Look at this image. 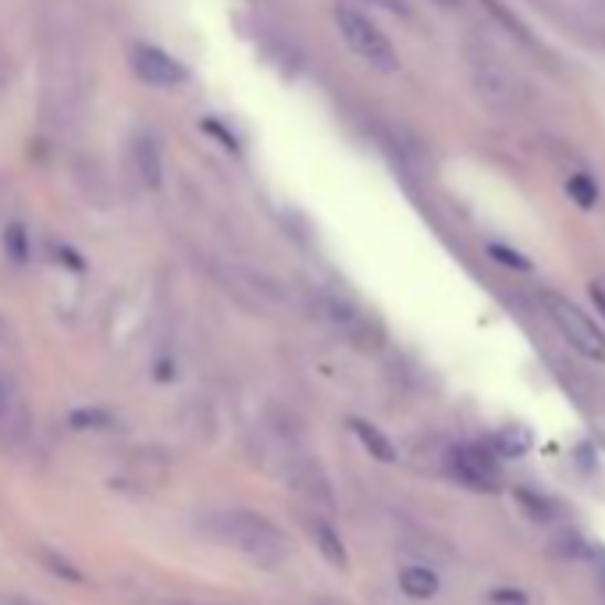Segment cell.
Segmentation results:
<instances>
[{"instance_id":"obj_23","label":"cell","mask_w":605,"mask_h":605,"mask_svg":"<svg viewBox=\"0 0 605 605\" xmlns=\"http://www.w3.org/2000/svg\"><path fill=\"white\" fill-rule=\"evenodd\" d=\"M0 406H4V381H0Z\"/></svg>"},{"instance_id":"obj_19","label":"cell","mask_w":605,"mask_h":605,"mask_svg":"<svg viewBox=\"0 0 605 605\" xmlns=\"http://www.w3.org/2000/svg\"><path fill=\"white\" fill-rule=\"evenodd\" d=\"M491 598H496V602H506V605H528V598H523L520 592H496Z\"/></svg>"},{"instance_id":"obj_11","label":"cell","mask_w":605,"mask_h":605,"mask_svg":"<svg viewBox=\"0 0 605 605\" xmlns=\"http://www.w3.org/2000/svg\"><path fill=\"white\" fill-rule=\"evenodd\" d=\"M400 587L410 598H435L438 595V573L427 566H406L400 573Z\"/></svg>"},{"instance_id":"obj_8","label":"cell","mask_w":605,"mask_h":605,"mask_svg":"<svg viewBox=\"0 0 605 605\" xmlns=\"http://www.w3.org/2000/svg\"><path fill=\"white\" fill-rule=\"evenodd\" d=\"M349 427H353V435L360 438V445L378 459V464H395V445L389 442V435L381 432V427H374L371 421H360V417L349 421Z\"/></svg>"},{"instance_id":"obj_10","label":"cell","mask_w":605,"mask_h":605,"mask_svg":"<svg viewBox=\"0 0 605 605\" xmlns=\"http://www.w3.org/2000/svg\"><path fill=\"white\" fill-rule=\"evenodd\" d=\"M310 538H314V545L321 549V555L331 563V566H346V545L339 541V534H336V528H331L328 520H310Z\"/></svg>"},{"instance_id":"obj_4","label":"cell","mask_w":605,"mask_h":605,"mask_svg":"<svg viewBox=\"0 0 605 605\" xmlns=\"http://www.w3.org/2000/svg\"><path fill=\"white\" fill-rule=\"evenodd\" d=\"M470 83L477 89V97L496 110H509L520 97L517 78L509 75L491 54H470Z\"/></svg>"},{"instance_id":"obj_14","label":"cell","mask_w":605,"mask_h":605,"mask_svg":"<svg viewBox=\"0 0 605 605\" xmlns=\"http://www.w3.org/2000/svg\"><path fill=\"white\" fill-rule=\"evenodd\" d=\"M499 449H502V456H523L531 449V435L520 432V427H509V432L499 435Z\"/></svg>"},{"instance_id":"obj_3","label":"cell","mask_w":605,"mask_h":605,"mask_svg":"<svg viewBox=\"0 0 605 605\" xmlns=\"http://www.w3.org/2000/svg\"><path fill=\"white\" fill-rule=\"evenodd\" d=\"M545 307L552 314L555 328L563 331L566 342L577 349L581 357L605 363V331L595 325V317H587L577 302H570L566 296H545Z\"/></svg>"},{"instance_id":"obj_7","label":"cell","mask_w":605,"mask_h":605,"mask_svg":"<svg viewBox=\"0 0 605 605\" xmlns=\"http://www.w3.org/2000/svg\"><path fill=\"white\" fill-rule=\"evenodd\" d=\"M132 161H136V174H139L142 185H147V189H161V182H164V164H161V150H157L153 139H147V136L136 139Z\"/></svg>"},{"instance_id":"obj_13","label":"cell","mask_w":605,"mask_h":605,"mask_svg":"<svg viewBox=\"0 0 605 605\" xmlns=\"http://www.w3.org/2000/svg\"><path fill=\"white\" fill-rule=\"evenodd\" d=\"M566 193L581 206H595V200H598V189H595L592 179H587V174H573V179L566 182Z\"/></svg>"},{"instance_id":"obj_1","label":"cell","mask_w":605,"mask_h":605,"mask_svg":"<svg viewBox=\"0 0 605 605\" xmlns=\"http://www.w3.org/2000/svg\"><path fill=\"white\" fill-rule=\"evenodd\" d=\"M336 22H339L342 40L349 43V51H353L360 61H368V65L378 68V72H395V68H400L395 46H392L389 36L378 29V22L368 19V14H363L360 8H353V4H339V8H336Z\"/></svg>"},{"instance_id":"obj_6","label":"cell","mask_w":605,"mask_h":605,"mask_svg":"<svg viewBox=\"0 0 605 605\" xmlns=\"http://www.w3.org/2000/svg\"><path fill=\"white\" fill-rule=\"evenodd\" d=\"M449 470L456 481H464L477 491L496 488V464H491V456L485 449H477V445H459V449H453Z\"/></svg>"},{"instance_id":"obj_2","label":"cell","mask_w":605,"mask_h":605,"mask_svg":"<svg viewBox=\"0 0 605 605\" xmlns=\"http://www.w3.org/2000/svg\"><path fill=\"white\" fill-rule=\"evenodd\" d=\"M229 534L235 538V545L243 549L253 563L278 566L285 560V538H282V531L267 517H261V513L235 509V513H229Z\"/></svg>"},{"instance_id":"obj_22","label":"cell","mask_w":605,"mask_h":605,"mask_svg":"<svg viewBox=\"0 0 605 605\" xmlns=\"http://www.w3.org/2000/svg\"><path fill=\"white\" fill-rule=\"evenodd\" d=\"M438 4H442V8H456V4H459V0H438Z\"/></svg>"},{"instance_id":"obj_20","label":"cell","mask_w":605,"mask_h":605,"mask_svg":"<svg viewBox=\"0 0 605 605\" xmlns=\"http://www.w3.org/2000/svg\"><path fill=\"white\" fill-rule=\"evenodd\" d=\"M592 299H595V307H598V310L605 314V293L598 289V285H592Z\"/></svg>"},{"instance_id":"obj_17","label":"cell","mask_w":605,"mask_h":605,"mask_svg":"<svg viewBox=\"0 0 605 605\" xmlns=\"http://www.w3.org/2000/svg\"><path fill=\"white\" fill-rule=\"evenodd\" d=\"M110 424V413L104 410H75L72 413V427H107Z\"/></svg>"},{"instance_id":"obj_16","label":"cell","mask_w":605,"mask_h":605,"mask_svg":"<svg viewBox=\"0 0 605 605\" xmlns=\"http://www.w3.org/2000/svg\"><path fill=\"white\" fill-rule=\"evenodd\" d=\"M43 566H51L57 577H65V581H72V584H78L83 581V573H78L75 566H68L65 563V555H54V552H43Z\"/></svg>"},{"instance_id":"obj_21","label":"cell","mask_w":605,"mask_h":605,"mask_svg":"<svg viewBox=\"0 0 605 605\" xmlns=\"http://www.w3.org/2000/svg\"><path fill=\"white\" fill-rule=\"evenodd\" d=\"M381 4H385V8H392V11H403V8H400V0H381Z\"/></svg>"},{"instance_id":"obj_5","label":"cell","mask_w":605,"mask_h":605,"mask_svg":"<svg viewBox=\"0 0 605 605\" xmlns=\"http://www.w3.org/2000/svg\"><path fill=\"white\" fill-rule=\"evenodd\" d=\"M132 68L136 75L142 78V83H150V86H179L182 78H185V68L174 61L168 51H161V46H136L132 51Z\"/></svg>"},{"instance_id":"obj_9","label":"cell","mask_w":605,"mask_h":605,"mask_svg":"<svg viewBox=\"0 0 605 605\" xmlns=\"http://www.w3.org/2000/svg\"><path fill=\"white\" fill-rule=\"evenodd\" d=\"M299 488H302V496H307L314 506H321V509H336V491H331V485H328V477H325V470L321 467H314V464H307L299 470Z\"/></svg>"},{"instance_id":"obj_15","label":"cell","mask_w":605,"mask_h":605,"mask_svg":"<svg viewBox=\"0 0 605 605\" xmlns=\"http://www.w3.org/2000/svg\"><path fill=\"white\" fill-rule=\"evenodd\" d=\"M488 257H496V264H502V267L531 270V261H528V257H520V253H513L509 246H499V243H491V246H488Z\"/></svg>"},{"instance_id":"obj_18","label":"cell","mask_w":605,"mask_h":605,"mask_svg":"<svg viewBox=\"0 0 605 605\" xmlns=\"http://www.w3.org/2000/svg\"><path fill=\"white\" fill-rule=\"evenodd\" d=\"M517 499H520V502H523V509H528V513H534L538 520H549V517H552V509L541 506V499H538V496H528V491H517Z\"/></svg>"},{"instance_id":"obj_12","label":"cell","mask_w":605,"mask_h":605,"mask_svg":"<svg viewBox=\"0 0 605 605\" xmlns=\"http://www.w3.org/2000/svg\"><path fill=\"white\" fill-rule=\"evenodd\" d=\"M4 253L14 264L29 261V232H25L22 221H11V225L4 229Z\"/></svg>"}]
</instances>
